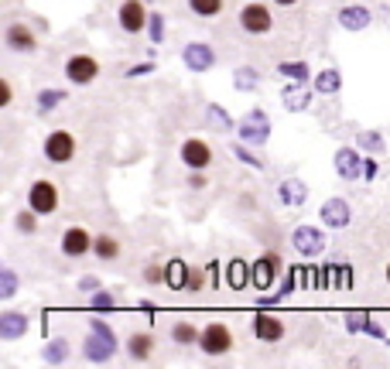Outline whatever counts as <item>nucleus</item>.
Masks as SVG:
<instances>
[{
    "label": "nucleus",
    "mask_w": 390,
    "mask_h": 369,
    "mask_svg": "<svg viewBox=\"0 0 390 369\" xmlns=\"http://www.w3.org/2000/svg\"><path fill=\"white\" fill-rule=\"evenodd\" d=\"M151 72H155V62H140V65H130V69H127V79L151 76Z\"/></svg>",
    "instance_id": "nucleus-44"
},
{
    "label": "nucleus",
    "mask_w": 390,
    "mask_h": 369,
    "mask_svg": "<svg viewBox=\"0 0 390 369\" xmlns=\"http://www.w3.org/2000/svg\"><path fill=\"white\" fill-rule=\"evenodd\" d=\"M206 271H209V284H213V288H219V260H213Z\"/></svg>",
    "instance_id": "nucleus-49"
},
{
    "label": "nucleus",
    "mask_w": 390,
    "mask_h": 369,
    "mask_svg": "<svg viewBox=\"0 0 390 369\" xmlns=\"http://www.w3.org/2000/svg\"><path fill=\"white\" fill-rule=\"evenodd\" d=\"M93 239L96 236H89L82 226H69L65 233H62V253L65 256H86V253H93Z\"/></svg>",
    "instance_id": "nucleus-16"
},
{
    "label": "nucleus",
    "mask_w": 390,
    "mask_h": 369,
    "mask_svg": "<svg viewBox=\"0 0 390 369\" xmlns=\"http://www.w3.org/2000/svg\"><path fill=\"white\" fill-rule=\"evenodd\" d=\"M65 79L72 82V86H93L99 79V62L93 55H72V59L65 62Z\"/></svg>",
    "instance_id": "nucleus-10"
},
{
    "label": "nucleus",
    "mask_w": 390,
    "mask_h": 369,
    "mask_svg": "<svg viewBox=\"0 0 390 369\" xmlns=\"http://www.w3.org/2000/svg\"><path fill=\"white\" fill-rule=\"evenodd\" d=\"M206 185H209L206 171H189V188H192V192H202Z\"/></svg>",
    "instance_id": "nucleus-43"
},
{
    "label": "nucleus",
    "mask_w": 390,
    "mask_h": 369,
    "mask_svg": "<svg viewBox=\"0 0 390 369\" xmlns=\"http://www.w3.org/2000/svg\"><path fill=\"white\" fill-rule=\"evenodd\" d=\"M332 164H335V175L342 181H360L363 178V154L356 147H339Z\"/></svg>",
    "instance_id": "nucleus-14"
},
{
    "label": "nucleus",
    "mask_w": 390,
    "mask_h": 369,
    "mask_svg": "<svg viewBox=\"0 0 390 369\" xmlns=\"http://www.w3.org/2000/svg\"><path fill=\"white\" fill-rule=\"evenodd\" d=\"M178 157H182V164H185L189 171H206V168L213 164V147H209L206 140H199V137H189V140L182 144Z\"/></svg>",
    "instance_id": "nucleus-12"
},
{
    "label": "nucleus",
    "mask_w": 390,
    "mask_h": 369,
    "mask_svg": "<svg viewBox=\"0 0 390 369\" xmlns=\"http://www.w3.org/2000/svg\"><path fill=\"white\" fill-rule=\"evenodd\" d=\"M318 215H322V222H325L329 229H346L352 222V209H350L346 198H325L322 209H318Z\"/></svg>",
    "instance_id": "nucleus-15"
},
{
    "label": "nucleus",
    "mask_w": 390,
    "mask_h": 369,
    "mask_svg": "<svg viewBox=\"0 0 390 369\" xmlns=\"http://www.w3.org/2000/svg\"><path fill=\"white\" fill-rule=\"evenodd\" d=\"M206 284H209V271H199V267H192V273H189V288H185V291L199 294Z\"/></svg>",
    "instance_id": "nucleus-39"
},
{
    "label": "nucleus",
    "mask_w": 390,
    "mask_h": 369,
    "mask_svg": "<svg viewBox=\"0 0 390 369\" xmlns=\"http://www.w3.org/2000/svg\"><path fill=\"white\" fill-rule=\"evenodd\" d=\"M147 21H151L147 0H123V4H120L117 24L123 35H140V31H147Z\"/></svg>",
    "instance_id": "nucleus-5"
},
{
    "label": "nucleus",
    "mask_w": 390,
    "mask_h": 369,
    "mask_svg": "<svg viewBox=\"0 0 390 369\" xmlns=\"http://www.w3.org/2000/svg\"><path fill=\"white\" fill-rule=\"evenodd\" d=\"M151 352H155V335H151V331H134V335L127 339V356H130L134 363H147Z\"/></svg>",
    "instance_id": "nucleus-24"
},
{
    "label": "nucleus",
    "mask_w": 390,
    "mask_h": 369,
    "mask_svg": "<svg viewBox=\"0 0 390 369\" xmlns=\"http://www.w3.org/2000/svg\"><path fill=\"white\" fill-rule=\"evenodd\" d=\"M41 154H45V161H52V164H69L76 157V137L69 134V130H52V134L45 137V144H41Z\"/></svg>",
    "instance_id": "nucleus-9"
},
{
    "label": "nucleus",
    "mask_w": 390,
    "mask_h": 369,
    "mask_svg": "<svg viewBox=\"0 0 390 369\" xmlns=\"http://www.w3.org/2000/svg\"><path fill=\"white\" fill-rule=\"evenodd\" d=\"M312 86H315V93H322V96H335V93L342 89V72L329 65V69H322V72L312 79Z\"/></svg>",
    "instance_id": "nucleus-25"
},
{
    "label": "nucleus",
    "mask_w": 390,
    "mask_h": 369,
    "mask_svg": "<svg viewBox=\"0 0 390 369\" xmlns=\"http://www.w3.org/2000/svg\"><path fill=\"white\" fill-rule=\"evenodd\" d=\"M199 349L206 352V356H226V352H233V331H230V325H223V322L202 325Z\"/></svg>",
    "instance_id": "nucleus-7"
},
{
    "label": "nucleus",
    "mask_w": 390,
    "mask_h": 369,
    "mask_svg": "<svg viewBox=\"0 0 390 369\" xmlns=\"http://www.w3.org/2000/svg\"><path fill=\"white\" fill-rule=\"evenodd\" d=\"M185 4H189V11L195 18H216L226 7V0H185Z\"/></svg>",
    "instance_id": "nucleus-31"
},
{
    "label": "nucleus",
    "mask_w": 390,
    "mask_h": 369,
    "mask_svg": "<svg viewBox=\"0 0 390 369\" xmlns=\"http://www.w3.org/2000/svg\"><path fill=\"white\" fill-rule=\"evenodd\" d=\"M206 113H209V123H213V127H219V130H236L233 117H230V113H226L223 106H216V103H213V106H209Z\"/></svg>",
    "instance_id": "nucleus-36"
},
{
    "label": "nucleus",
    "mask_w": 390,
    "mask_h": 369,
    "mask_svg": "<svg viewBox=\"0 0 390 369\" xmlns=\"http://www.w3.org/2000/svg\"><path fill=\"white\" fill-rule=\"evenodd\" d=\"M79 291H89V294L99 291V280L96 277H82V280H79Z\"/></svg>",
    "instance_id": "nucleus-48"
},
{
    "label": "nucleus",
    "mask_w": 390,
    "mask_h": 369,
    "mask_svg": "<svg viewBox=\"0 0 390 369\" xmlns=\"http://www.w3.org/2000/svg\"><path fill=\"white\" fill-rule=\"evenodd\" d=\"M236 134L243 144H250V147H260V144H267V137H271V117L254 106V110H247V117L236 123Z\"/></svg>",
    "instance_id": "nucleus-2"
},
{
    "label": "nucleus",
    "mask_w": 390,
    "mask_h": 369,
    "mask_svg": "<svg viewBox=\"0 0 390 369\" xmlns=\"http://www.w3.org/2000/svg\"><path fill=\"white\" fill-rule=\"evenodd\" d=\"M82 356H86L89 363H96V366L110 363V359L117 356V335H113V329H110L106 322H99V318L89 322V339L82 342Z\"/></svg>",
    "instance_id": "nucleus-1"
},
{
    "label": "nucleus",
    "mask_w": 390,
    "mask_h": 369,
    "mask_svg": "<svg viewBox=\"0 0 390 369\" xmlns=\"http://www.w3.org/2000/svg\"><path fill=\"white\" fill-rule=\"evenodd\" d=\"M377 168H380L377 157H363V181H373V178H377Z\"/></svg>",
    "instance_id": "nucleus-47"
},
{
    "label": "nucleus",
    "mask_w": 390,
    "mask_h": 369,
    "mask_svg": "<svg viewBox=\"0 0 390 369\" xmlns=\"http://www.w3.org/2000/svg\"><path fill=\"white\" fill-rule=\"evenodd\" d=\"M4 45H7V52H14V55H35V52H38V35L31 31V24L14 21V24L4 28Z\"/></svg>",
    "instance_id": "nucleus-8"
},
{
    "label": "nucleus",
    "mask_w": 390,
    "mask_h": 369,
    "mask_svg": "<svg viewBox=\"0 0 390 369\" xmlns=\"http://www.w3.org/2000/svg\"><path fill=\"white\" fill-rule=\"evenodd\" d=\"M274 4H277V7H294L298 0H274Z\"/></svg>",
    "instance_id": "nucleus-51"
},
{
    "label": "nucleus",
    "mask_w": 390,
    "mask_h": 369,
    "mask_svg": "<svg viewBox=\"0 0 390 369\" xmlns=\"http://www.w3.org/2000/svg\"><path fill=\"white\" fill-rule=\"evenodd\" d=\"M325 233L322 229H315V226H294L291 229V246L301 256H322L325 253Z\"/></svg>",
    "instance_id": "nucleus-11"
},
{
    "label": "nucleus",
    "mask_w": 390,
    "mask_h": 369,
    "mask_svg": "<svg viewBox=\"0 0 390 369\" xmlns=\"http://www.w3.org/2000/svg\"><path fill=\"white\" fill-rule=\"evenodd\" d=\"M312 93H315V86H308V82H291V86L281 89V103H284L291 113H301V110L312 106Z\"/></svg>",
    "instance_id": "nucleus-18"
},
{
    "label": "nucleus",
    "mask_w": 390,
    "mask_h": 369,
    "mask_svg": "<svg viewBox=\"0 0 390 369\" xmlns=\"http://www.w3.org/2000/svg\"><path fill=\"white\" fill-rule=\"evenodd\" d=\"M189 273H192V267H189L182 256H172V260L165 263V288H168V291H185V288H189Z\"/></svg>",
    "instance_id": "nucleus-23"
},
{
    "label": "nucleus",
    "mask_w": 390,
    "mask_h": 369,
    "mask_svg": "<svg viewBox=\"0 0 390 369\" xmlns=\"http://www.w3.org/2000/svg\"><path fill=\"white\" fill-rule=\"evenodd\" d=\"M284 271H288V267H284V260H281L277 253H260L254 260V280H250V288H257L260 294H267L274 288V280Z\"/></svg>",
    "instance_id": "nucleus-4"
},
{
    "label": "nucleus",
    "mask_w": 390,
    "mask_h": 369,
    "mask_svg": "<svg viewBox=\"0 0 390 369\" xmlns=\"http://www.w3.org/2000/svg\"><path fill=\"white\" fill-rule=\"evenodd\" d=\"M182 62H185V69H192V72H209L216 65V52L206 41H189V45L182 48Z\"/></svg>",
    "instance_id": "nucleus-13"
},
{
    "label": "nucleus",
    "mask_w": 390,
    "mask_h": 369,
    "mask_svg": "<svg viewBox=\"0 0 390 369\" xmlns=\"http://www.w3.org/2000/svg\"><path fill=\"white\" fill-rule=\"evenodd\" d=\"M236 24H240V31H247V35H271L274 31L271 7H267V4H243L240 14H236Z\"/></svg>",
    "instance_id": "nucleus-3"
},
{
    "label": "nucleus",
    "mask_w": 390,
    "mask_h": 369,
    "mask_svg": "<svg viewBox=\"0 0 390 369\" xmlns=\"http://www.w3.org/2000/svg\"><path fill=\"white\" fill-rule=\"evenodd\" d=\"M363 144H367V147H373V151H380V147H384V140H380V137H373V134L363 137Z\"/></svg>",
    "instance_id": "nucleus-50"
},
{
    "label": "nucleus",
    "mask_w": 390,
    "mask_h": 369,
    "mask_svg": "<svg viewBox=\"0 0 390 369\" xmlns=\"http://www.w3.org/2000/svg\"><path fill=\"white\" fill-rule=\"evenodd\" d=\"M339 288H342V291H350L352 288V267L350 263H339Z\"/></svg>",
    "instance_id": "nucleus-46"
},
{
    "label": "nucleus",
    "mask_w": 390,
    "mask_h": 369,
    "mask_svg": "<svg viewBox=\"0 0 390 369\" xmlns=\"http://www.w3.org/2000/svg\"><path fill=\"white\" fill-rule=\"evenodd\" d=\"M277 76L291 79V82H308V79H312V69H308V62H281V65H277Z\"/></svg>",
    "instance_id": "nucleus-30"
},
{
    "label": "nucleus",
    "mask_w": 390,
    "mask_h": 369,
    "mask_svg": "<svg viewBox=\"0 0 390 369\" xmlns=\"http://www.w3.org/2000/svg\"><path fill=\"white\" fill-rule=\"evenodd\" d=\"M28 331V314L24 311H0V342H18Z\"/></svg>",
    "instance_id": "nucleus-19"
},
{
    "label": "nucleus",
    "mask_w": 390,
    "mask_h": 369,
    "mask_svg": "<svg viewBox=\"0 0 390 369\" xmlns=\"http://www.w3.org/2000/svg\"><path fill=\"white\" fill-rule=\"evenodd\" d=\"M41 359H45L48 366H62V363L69 359V342H65V339H52V342L41 349Z\"/></svg>",
    "instance_id": "nucleus-29"
},
{
    "label": "nucleus",
    "mask_w": 390,
    "mask_h": 369,
    "mask_svg": "<svg viewBox=\"0 0 390 369\" xmlns=\"http://www.w3.org/2000/svg\"><path fill=\"white\" fill-rule=\"evenodd\" d=\"M14 294H18V273L11 271V267H0V297L11 301Z\"/></svg>",
    "instance_id": "nucleus-35"
},
{
    "label": "nucleus",
    "mask_w": 390,
    "mask_h": 369,
    "mask_svg": "<svg viewBox=\"0 0 390 369\" xmlns=\"http://www.w3.org/2000/svg\"><path fill=\"white\" fill-rule=\"evenodd\" d=\"M257 86H260V72H257L254 65H240V69H233V89L250 93V89H257Z\"/></svg>",
    "instance_id": "nucleus-27"
},
{
    "label": "nucleus",
    "mask_w": 390,
    "mask_h": 369,
    "mask_svg": "<svg viewBox=\"0 0 390 369\" xmlns=\"http://www.w3.org/2000/svg\"><path fill=\"white\" fill-rule=\"evenodd\" d=\"M367 318H370V314H363V311H350V314H346V331H350V335H356V331H363V325H367Z\"/></svg>",
    "instance_id": "nucleus-40"
},
{
    "label": "nucleus",
    "mask_w": 390,
    "mask_h": 369,
    "mask_svg": "<svg viewBox=\"0 0 390 369\" xmlns=\"http://www.w3.org/2000/svg\"><path fill=\"white\" fill-rule=\"evenodd\" d=\"M387 346H390V339H387Z\"/></svg>",
    "instance_id": "nucleus-53"
},
{
    "label": "nucleus",
    "mask_w": 390,
    "mask_h": 369,
    "mask_svg": "<svg viewBox=\"0 0 390 369\" xmlns=\"http://www.w3.org/2000/svg\"><path fill=\"white\" fill-rule=\"evenodd\" d=\"M363 331H367L370 339H377V342H387V331L380 329V325H377L373 318H367V325H363Z\"/></svg>",
    "instance_id": "nucleus-45"
},
{
    "label": "nucleus",
    "mask_w": 390,
    "mask_h": 369,
    "mask_svg": "<svg viewBox=\"0 0 390 369\" xmlns=\"http://www.w3.org/2000/svg\"><path fill=\"white\" fill-rule=\"evenodd\" d=\"M89 308H93V311H113V308H117V297L99 288V291H93V297H89Z\"/></svg>",
    "instance_id": "nucleus-37"
},
{
    "label": "nucleus",
    "mask_w": 390,
    "mask_h": 369,
    "mask_svg": "<svg viewBox=\"0 0 390 369\" xmlns=\"http://www.w3.org/2000/svg\"><path fill=\"white\" fill-rule=\"evenodd\" d=\"M147 38L155 41V45L165 41V14H151V21H147Z\"/></svg>",
    "instance_id": "nucleus-38"
},
{
    "label": "nucleus",
    "mask_w": 390,
    "mask_h": 369,
    "mask_svg": "<svg viewBox=\"0 0 390 369\" xmlns=\"http://www.w3.org/2000/svg\"><path fill=\"white\" fill-rule=\"evenodd\" d=\"M254 335L260 342H281V339H284V322L267 314V311H260L254 318Z\"/></svg>",
    "instance_id": "nucleus-22"
},
{
    "label": "nucleus",
    "mask_w": 390,
    "mask_h": 369,
    "mask_svg": "<svg viewBox=\"0 0 390 369\" xmlns=\"http://www.w3.org/2000/svg\"><path fill=\"white\" fill-rule=\"evenodd\" d=\"M59 202H62V195H59V185H55V181L38 178V181L28 188V205L38 215H55L59 212Z\"/></svg>",
    "instance_id": "nucleus-6"
},
{
    "label": "nucleus",
    "mask_w": 390,
    "mask_h": 369,
    "mask_svg": "<svg viewBox=\"0 0 390 369\" xmlns=\"http://www.w3.org/2000/svg\"><path fill=\"white\" fill-rule=\"evenodd\" d=\"M277 198H281V205H288V209H301V205L308 202V185H305L301 178H284L281 188H277Z\"/></svg>",
    "instance_id": "nucleus-20"
},
{
    "label": "nucleus",
    "mask_w": 390,
    "mask_h": 369,
    "mask_svg": "<svg viewBox=\"0 0 390 369\" xmlns=\"http://www.w3.org/2000/svg\"><path fill=\"white\" fill-rule=\"evenodd\" d=\"M387 284H390V263H387Z\"/></svg>",
    "instance_id": "nucleus-52"
},
{
    "label": "nucleus",
    "mask_w": 390,
    "mask_h": 369,
    "mask_svg": "<svg viewBox=\"0 0 390 369\" xmlns=\"http://www.w3.org/2000/svg\"><path fill=\"white\" fill-rule=\"evenodd\" d=\"M14 103V86L11 79H0V106H11Z\"/></svg>",
    "instance_id": "nucleus-42"
},
{
    "label": "nucleus",
    "mask_w": 390,
    "mask_h": 369,
    "mask_svg": "<svg viewBox=\"0 0 390 369\" xmlns=\"http://www.w3.org/2000/svg\"><path fill=\"white\" fill-rule=\"evenodd\" d=\"M335 21L346 28V31H367L370 28V7H363V4H350V7H342L339 14H335Z\"/></svg>",
    "instance_id": "nucleus-21"
},
{
    "label": "nucleus",
    "mask_w": 390,
    "mask_h": 369,
    "mask_svg": "<svg viewBox=\"0 0 390 369\" xmlns=\"http://www.w3.org/2000/svg\"><path fill=\"white\" fill-rule=\"evenodd\" d=\"M41 113H48V110H55L59 103H65V89H41L38 96H35Z\"/></svg>",
    "instance_id": "nucleus-34"
},
{
    "label": "nucleus",
    "mask_w": 390,
    "mask_h": 369,
    "mask_svg": "<svg viewBox=\"0 0 390 369\" xmlns=\"http://www.w3.org/2000/svg\"><path fill=\"white\" fill-rule=\"evenodd\" d=\"M93 253H96L99 260H103V263H106V260H117L120 256V239L117 236H96V239H93Z\"/></svg>",
    "instance_id": "nucleus-28"
},
{
    "label": "nucleus",
    "mask_w": 390,
    "mask_h": 369,
    "mask_svg": "<svg viewBox=\"0 0 390 369\" xmlns=\"http://www.w3.org/2000/svg\"><path fill=\"white\" fill-rule=\"evenodd\" d=\"M233 157L240 161V164H247V168H254V171H264V157H257L254 151H250V144H243V140H236L233 147Z\"/></svg>",
    "instance_id": "nucleus-32"
},
{
    "label": "nucleus",
    "mask_w": 390,
    "mask_h": 369,
    "mask_svg": "<svg viewBox=\"0 0 390 369\" xmlns=\"http://www.w3.org/2000/svg\"><path fill=\"white\" fill-rule=\"evenodd\" d=\"M14 226H18V233H24V236H35L38 233V212L28 205V209H21L18 215H14Z\"/></svg>",
    "instance_id": "nucleus-33"
},
{
    "label": "nucleus",
    "mask_w": 390,
    "mask_h": 369,
    "mask_svg": "<svg viewBox=\"0 0 390 369\" xmlns=\"http://www.w3.org/2000/svg\"><path fill=\"white\" fill-rule=\"evenodd\" d=\"M144 284H165V267L161 263H147L144 267Z\"/></svg>",
    "instance_id": "nucleus-41"
},
{
    "label": "nucleus",
    "mask_w": 390,
    "mask_h": 369,
    "mask_svg": "<svg viewBox=\"0 0 390 369\" xmlns=\"http://www.w3.org/2000/svg\"><path fill=\"white\" fill-rule=\"evenodd\" d=\"M202 339V329H195L192 322H175L172 325V342L175 346H199Z\"/></svg>",
    "instance_id": "nucleus-26"
},
{
    "label": "nucleus",
    "mask_w": 390,
    "mask_h": 369,
    "mask_svg": "<svg viewBox=\"0 0 390 369\" xmlns=\"http://www.w3.org/2000/svg\"><path fill=\"white\" fill-rule=\"evenodd\" d=\"M223 280H226L230 291H243V288L254 280V263H247L243 256H233V260L226 263V271H223Z\"/></svg>",
    "instance_id": "nucleus-17"
}]
</instances>
